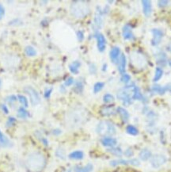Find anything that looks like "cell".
<instances>
[{
    "mask_svg": "<svg viewBox=\"0 0 171 172\" xmlns=\"http://www.w3.org/2000/svg\"><path fill=\"white\" fill-rule=\"evenodd\" d=\"M124 155H126V156H127V157H131V156H132L133 155V152H132V149H127V150H126V152H124Z\"/></svg>",
    "mask_w": 171,
    "mask_h": 172,
    "instance_id": "cell-43",
    "label": "cell"
},
{
    "mask_svg": "<svg viewBox=\"0 0 171 172\" xmlns=\"http://www.w3.org/2000/svg\"><path fill=\"white\" fill-rule=\"evenodd\" d=\"M70 13L77 18H83L90 13V7L85 1H75L70 6Z\"/></svg>",
    "mask_w": 171,
    "mask_h": 172,
    "instance_id": "cell-2",
    "label": "cell"
},
{
    "mask_svg": "<svg viewBox=\"0 0 171 172\" xmlns=\"http://www.w3.org/2000/svg\"><path fill=\"white\" fill-rule=\"evenodd\" d=\"M25 53L26 54L27 56H29V57H34L36 56L37 54V52L35 49H34L33 46H26L25 49Z\"/></svg>",
    "mask_w": 171,
    "mask_h": 172,
    "instance_id": "cell-23",
    "label": "cell"
},
{
    "mask_svg": "<svg viewBox=\"0 0 171 172\" xmlns=\"http://www.w3.org/2000/svg\"><path fill=\"white\" fill-rule=\"evenodd\" d=\"M74 83V79L72 77H68L64 82V86H70V85H72Z\"/></svg>",
    "mask_w": 171,
    "mask_h": 172,
    "instance_id": "cell-37",
    "label": "cell"
},
{
    "mask_svg": "<svg viewBox=\"0 0 171 172\" xmlns=\"http://www.w3.org/2000/svg\"><path fill=\"white\" fill-rule=\"evenodd\" d=\"M118 64H119V67H118L119 71L121 72V75L124 74L126 71V65H127V59H126L125 55H121V57H120V60Z\"/></svg>",
    "mask_w": 171,
    "mask_h": 172,
    "instance_id": "cell-16",
    "label": "cell"
},
{
    "mask_svg": "<svg viewBox=\"0 0 171 172\" xmlns=\"http://www.w3.org/2000/svg\"><path fill=\"white\" fill-rule=\"evenodd\" d=\"M134 85H131V86H124V88L120 90L117 92V98L121 101L123 102L125 106H128V105L132 104V98L133 91H134Z\"/></svg>",
    "mask_w": 171,
    "mask_h": 172,
    "instance_id": "cell-4",
    "label": "cell"
},
{
    "mask_svg": "<svg viewBox=\"0 0 171 172\" xmlns=\"http://www.w3.org/2000/svg\"><path fill=\"white\" fill-rule=\"evenodd\" d=\"M0 145L4 148H9L12 146V143L8 137L3 133V132L0 130Z\"/></svg>",
    "mask_w": 171,
    "mask_h": 172,
    "instance_id": "cell-17",
    "label": "cell"
},
{
    "mask_svg": "<svg viewBox=\"0 0 171 172\" xmlns=\"http://www.w3.org/2000/svg\"><path fill=\"white\" fill-rule=\"evenodd\" d=\"M142 11L146 17H150L152 12V4L149 0H142Z\"/></svg>",
    "mask_w": 171,
    "mask_h": 172,
    "instance_id": "cell-12",
    "label": "cell"
},
{
    "mask_svg": "<svg viewBox=\"0 0 171 172\" xmlns=\"http://www.w3.org/2000/svg\"><path fill=\"white\" fill-rule=\"evenodd\" d=\"M166 90H168V87H163V86H158V85L153 86L152 87V91H154V92H155V93L157 94H160V95H163V94H165Z\"/></svg>",
    "mask_w": 171,
    "mask_h": 172,
    "instance_id": "cell-25",
    "label": "cell"
},
{
    "mask_svg": "<svg viewBox=\"0 0 171 172\" xmlns=\"http://www.w3.org/2000/svg\"><path fill=\"white\" fill-rule=\"evenodd\" d=\"M104 83H101V82H97V83H96L94 86V93L97 94L98 92H100V91L104 88Z\"/></svg>",
    "mask_w": 171,
    "mask_h": 172,
    "instance_id": "cell-31",
    "label": "cell"
},
{
    "mask_svg": "<svg viewBox=\"0 0 171 172\" xmlns=\"http://www.w3.org/2000/svg\"><path fill=\"white\" fill-rule=\"evenodd\" d=\"M68 157L70 159L80 160V159H83L84 153L82 151H75V152H72L71 153L69 154Z\"/></svg>",
    "mask_w": 171,
    "mask_h": 172,
    "instance_id": "cell-21",
    "label": "cell"
},
{
    "mask_svg": "<svg viewBox=\"0 0 171 172\" xmlns=\"http://www.w3.org/2000/svg\"><path fill=\"white\" fill-rule=\"evenodd\" d=\"M26 164L30 170L34 171H40L45 165V159L42 154L34 152L28 156Z\"/></svg>",
    "mask_w": 171,
    "mask_h": 172,
    "instance_id": "cell-1",
    "label": "cell"
},
{
    "mask_svg": "<svg viewBox=\"0 0 171 172\" xmlns=\"http://www.w3.org/2000/svg\"><path fill=\"white\" fill-rule=\"evenodd\" d=\"M166 156L159 154H156L151 156V164L154 168H158L163 164H166Z\"/></svg>",
    "mask_w": 171,
    "mask_h": 172,
    "instance_id": "cell-6",
    "label": "cell"
},
{
    "mask_svg": "<svg viewBox=\"0 0 171 172\" xmlns=\"http://www.w3.org/2000/svg\"><path fill=\"white\" fill-rule=\"evenodd\" d=\"M101 143H102L103 146L105 147H109V148H114L117 143V139L113 138V137H103L101 140Z\"/></svg>",
    "mask_w": 171,
    "mask_h": 172,
    "instance_id": "cell-13",
    "label": "cell"
},
{
    "mask_svg": "<svg viewBox=\"0 0 171 172\" xmlns=\"http://www.w3.org/2000/svg\"><path fill=\"white\" fill-rule=\"evenodd\" d=\"M1 109H2V110L4 112V113H6V114H8V113H9V110H8V108H7V106H6L5 104H2V105H1Z\"/></svg>",
    "mask_w": 171,
    "mask_h": 172,
    "instance_id": "cell-44",
    "label": "cell"
},
{
    "mask_svg": "<svg viewBox=\"0 0 171 172\" xmlns=\"http://www.w3.org/2000/svg\"><path fill=\"white\" fill-rule=\"evenodd\" d=\"M77 38L78 40H79V41H82V40H83L84 38V34H83V32H82V31H78L77 32Z\"/></svg>",
    "mask_w": 171,
    "mask_h": 172,
    "instance_id": "cell-41",
    "label": "cell"
},
{
    "mask_svg": "<svg viewBox=\"0 0 171 172\" xmlns=\"http://www.w3.org/2000/svg\"><path fill=\"white\" fill-rule=\"evenodd\" d=\"M130 79H131V76H130L129 75L126 74V73L123 74L122 76H121V82H123V83H128V82L130 81Z\"/></svg>",
    "mask_w": 171,
    "mask_h": 172,
    "instance_id": "cell-35",
    "label": "cell"
},
{
    "mask_svg": "<svg viewBox=\"0 0 171 172\" xmlns=\"http://www.w3.org/2000/svg\"><path fill=\"white\" fill-rule=\"evenodd\" d=\"M80 67H81L80 61L75 60L69 65V70H70V71L71 73L76 75L79 73V69Z\"/></svg>",
    "mask_w": 171,
    "mask_h": 172,
    "instance_id": "cell-20",
    "label": "cell"
},
{
    "mask_svg": "<svg viewBox=\"0 0 171 172\" xmlns=\"http://www.w3.org/2000/svg\"><path fill=\"white\" fill-rule=\"evenodd\" d=\"M17 101H18V97H16L15 95H10V96H8L7 98H6V102H7L10 105H12L13 103L16 102Z\"/></svg>",
    "mask_w": 171,
    "mask_h": 172,
    "instance_id": "cell-33",
    "label": "cell"
},
{
    "mask_svg": "<svg viewBox=\"0 0 171 172\" xmlns=\"http://www.w3.org/2000/svg\"><path fill=\"white\" fill-rule=\"evenodd\" d=\"M82 90H83V84H82V82H77L75 84V91L76 92H78V93H81L82 91Z\"/></svg>",
    "mask_w": 171,
    "mask_h": 172,
    "instance_id": "cell-34",
    "label": "cell"
},
{
    "mask_svg": "<svg viewBox=\"0 0 171 172\" xmlns=\"http://www.w3.org/2000/svg\"><path fill=\"white\" fill-rule=\"evenodd\" d=\"M96 131L97 133L101 136L110 137V136L116 134L117 129L112 122L109 121H101L98 123L96 128Z\"/></svg>",
    "mask_w": 171,
    "mask_h": 172,
    "instance_id": "cell-3",
    "label": "cell"
},
{
    "mask_svg": "<svg viewBox=\"0 0 171 172\" xmlns=\"http://www.w3.org/2000/svg\"><path fill=\"white\" fill-rule=\"evenodd\" d=\"M1 87H2V80L0 79V89H1Z\"/></svg>",
    "mask_w": 171,
    "mask_h": 172,
    "instance_id": "cell-46",
    "label": "cell"
},
{
    "mask_svg": "<svg viewBox=\"0 0 171 172\" xmlns=\"http://www.w3.org/2000/svg\"><path fill=\"white\" fill-rule=\"evenodd\" d=\"M108 152H110V153H112V155H116V156H121L122 155V150H121L120 148H112V149H108Z\"/></svg>",
    "mask_w": 171,
    "mask_h": 172,
    "instance_id": "cell-30",
    "label": "cell"
},
{
    "mask_svg": "<svg viewBox=\"0 0 171 172\" xmlns=\"http://www.w3.org/2000/svg\"><path fill=\"white\" fill-rule=\"evenodd\" d=\"M53 133L55 134V135H59V134L61 133V131L60 129H55L53 131Z\"/></svg>",
    "mask_w": 171,
    "mask_h": 172,
    "instance_id": "cell-45",
    "label": "cell"
},
{
    "mask_svg": "<svg viewBox=\"0 0 171 172\" xmlns=\"http://www.w3.org/2000/svg\"><path fill=\"white\" fill-rule=\"evenodd\" d=\"M103 13L104 12L101 10L100 7H97V10H96L95 16H94V25L97 29H101L103 25Z\"/></svg>",
    "mask_w": 171,
    "mask_h": 172,
    "instance_id": "cell-9",
    "label": "cell"
},
{
    "mask_svg": "<svg viewBox=\"0 0 171 172\" xmlns=\"http://www.w3.org/2000/svg\"><path fill=\"white\" fill-rule=\"evenodd\" d=\"M151 152L148 149H143L139 152V158L142 161H147L151 158Z\"/></svg>",
    "mask_w": 171,
    "mask_h": 172,
    "instance_id": "cell-19",
    "label": "cell"
},
{
    "mask_svg": "<svg viewBox=\"0 0 171 172\" xmlns=\"http://www.w3.org/2000/svg\"><path fill=\"white\" fill-rule=\"evenodd\" d=\"M163 70L161 68H156L155 69V74H154V82H158L162 77H163Z\"/></svg>",
    "mask_w": 171,
    "mask_h": 172,
    "instance_id": "cell-28",
    "label": "cell"
},
{
    "mask_svg": "<svg viewBox=\"0 0 171 172\" xmlns=\"http://www.w3.org/2000/svg\"><path fill=\"white\" fill-rule=\"evenodd\" d=\"M5 15V8H4L3 6L0 3V20L3 19V18Z\"/></svg>",
    "mask_w": 171,
    "mask_h": 172,
    "instance_id": "cell-40",
    "label": "cell"
},
{
    "mask_svg": "<svg viewBox=\"0 0 171 172\" xmlns=\"http://www.w3.org/2000/svg\"><path fill=\"white\" fill-rule=\"evenodd\" d=\"M116 112L117 111L113 106H106V107H104L101 108L100 113L104 117H110L112 115L115 114Z\"/></svg>",
    "mask_w": 171,
    "mask_h": 172,
    "instance_id": "cell-15",
    "label": "cell"
},
{
    "mask_svg": "<svg viewBox=\"0 0 171 172\" xmlns=\"http://www.w3.org/2000/svg\"><path fill=\"white\" fill-rule=\"evenodd\" d=\"M52 92V88H48V89L45 90L44 94V96L45 98H49L51 96V94Z\"/></svg>",
    "mask_w": 171,
    "mask_h": 172,
    "instance_id": "cell-39",
    "label": "cell"
},
{
    "mask_svg": "<svg viewBox=\"0 0 171 172\" xmlns=\"http://www.w3.org/2000/svg\"><path fill=\"white\" fill-rule=\"evenodd\" d=\"M169 3V1H158V5L159 7H164L166 6H167V4Z\"/></svg>",
    "mask_w": 171,
    "mask_h": 172,
    "instance_id": "cell-42",
    "label": "cell"
},
{
    "mask_svg": "<svg viewBox=\"0 0 171 172\" xmlns=\"http://www.w3.org/2000/svg\"><path fill=\"white\" fill-rule=\"evenodd\" d=\"M24 91H25V93L28 96L29 100H30V103L34 106V107L37 106V105L40 102V95H39L37 90L34 89L33 86H25V87L24 88Z\"/></svg>",
    "mask_w": 171,
    "mask_h": 172,
    "instance_id": "cell-5",
    "label": "cell"
},
{
    "mask_svg": "<svg viewBox=\"0 0 171 172\" xmlns=\"http://www.w3.org/2000/svg\"><path fill=\"white\" fill-rule=\"evenodd\" d=\"M121 55V49L119 47H113L111 49L110 52H109V57H110L111 61L113 64H117L119 63V57Z\"/></svg>",
    "mask_w": 171,
    "mask_h": 172,
    "instance_id": "cell-11",
    "label": "cell"
},
{
    "mask_svg": "<svg viewBox=\"0 0 171 172\" xmlns=\"http://www.w3.org/2000/svg\"><path fill=\"white\" fill-rule=\"evenodd\" d=\"M151 33H152L153 35V38L151 40V44L154 46L158 45L161 42L162 39H163V33L158 29H153L151 30Z\"/></svg>",
    "mask_w": 171,
    "mask_h": 172,
    "instance_id": "cell-10",
    "label": "cell"
},
{
    "mask_svg": "<svg viewBox=\"0 0 171 172\" xmlns=\"http://www.w3.org/2000/svg\"><path fill=\"white\" fill-rule=\"evenodd\" d=\"M94 169V166L91 164H88L84 167H76L75 168V172H91Z\"/></svg>",
    "mask_w": 171,
    "mask_h": 172,
    "instance_id": "cell-22",
    "label": "cell"
},
{
    "mask_svg": "<svg viewBox=\"0 0 171 172\" xmlns=\"http://www.w3.org/2000/svg\"><path fill=\"white\" fill-rule=\"evenodd\" d=\"M56 155L57 157H59L60 159H65V154H64V152L62 149H57Z\"/></svg>",
    "mask_w": 171,
    "mask_h": 172,
    "instance_id": "cell-38",
    "label": "cell"
},
{
    "mask_svg": "<svg viewBox=\"0 0 171 172\" xmlns=\"http://www.w3.org/2000/svg\"><path fill=\"white\" fill-rule=\"evenodd\" d=\"M117 113L120 114L123 122H127V121L129 120V113H128V112H127L125 109L123 108V107H118V108L117 109Z\"/></svg>",
    "mask_w": 171,
    "mask_h": 172,
    "instance_id": "cell-18",
    "label": "cell"
},
{
    "mask_svg": "<svg viewBox=\"0 0 171 172\" xmlns=\"http://www.w3.org/2000/svg\"><path fill=\"white\" fill-rule=\"evenodd\" d=\"M122 34L123 37L125 40H132V39L134 38V34H133L132 29L131 26L128 25H125L123 27Z\"/></svg>",
    "mask_w": 171,
    "mask_h": 172,
    "instance_id": "cell-14",
    "label": "cell"
},
{
    "mask_svg": "<svg viewBox=\"0 0 171 172\" xmlns=\"http://www.w3.org/2000/svg\"><path fill=\"white\" fill-rule=\"evenodd\" d=\"M126 132H127V133L130 134V135L132 136H136L139 134V131H138L137 128H136L135 126H133V125H127V128H126Z\"/></svg>",
    "mask_w": 171,
    "mask_h": 172,
    "instance_id": "cell-27",
    "label": "cell"
},
{
    "mask_svg": "<svg viewBox=\"0 0 171 172\" xmlns=\"http://www.w3.org/2000/svg\"><path fill=\"white\" fill-rule=\"evenodd\" d=\"M127 165V164H131L133 166H139L140 163L138 160L137 159H132L129 160H125V159H114V160L110 161V165L112 167H115V166L117 165Z\"/></svg>",
    "mask_w": 171,
    "mask_h": 172,
    "instance_id": "cell-7",
    "label": "cell"
},
{
    "mask_svg": "<svg viewBox=\"0 0 171 172\" xmlns=\"http://www.w3.org/2000/svg\"><path fill=\"white\" fill-rule=\"evenodd\" d=\"M95 38L97 39V49L99 52H104L106 48V39L102 34L97 33L95 34Z\"/></svg>",
    "mask_w": 171,
    "mask_h": 172,
    "instance_id": "cell-8",
    "label": "cell"
},
{
    "mask_svg": "<svg viewBox=\"0 0 171 172\" xmlns=\"http://www.w3.org/2000/svg\"><path fill=\"white\" fill-rule=\"evenodd\" d=\"M103 101L105 103H111L114 101V96L111 94H106L103 97Z\"/></svg>",
    "mask_w": 171,
    "mask_h": 172,
    "instance_id": "cell-32",
    "label": "cell"
},
{
    "mask_svg": "<svg viewBox=\"0 0 171 172\" xmlns=\"http://www.w3.org/2000/svg\"><path fill=\"white\" fill-rule=\"evenodd\" d=\"M16 122V119L13 117H10L7 122V127H11Z\"/></svg>",
    "mask_w": 171,
    "mask_h": 172,
    "instance_id": "cell-36",
    "label": "cell"
},
{
    "mask_svg": "<svg viewBox=\"0 0 171 172\" xmlns=\"http://www.w3.org/2000/svg\"><path fill=\"white\" fill-rule=\"evenodd\" d=\"M132 99L135 100H141L142 98V95H141L140 90L138 86H135L134 91H133V95H132Z\"/></svg>",
    "mask_w": 171,
    "mask_h": 172,
    "instance_id": "cell-26",
    "label": "cell"
},
{
    "mask_svg": "<svg viewBox=\"0 0 171 172\" xmlns=\"http://www.w3.org/2000/svg\"><path fill=\"white\" fill-rule=\"evenodd\" d=\"M17 115L19 118H22V119H25V118L28 117L30 116L29 113H28V111H27L24 107H20V108L18 109Z\"/></svg>",
    "mask_w": 171,
    "mask_h": 172,
    "instance_id": "cell-24",
    "label": "cell"
},
{
    "mask_svg": "<svg viewBox=\"0 0 171 172\" xmlns=\"http://www.w3.org/2000/svg\"><path fill=\"white\" fill-rule=\"evenodd\" d=\"M18 100L19 101V102L21 103V104L25 108H27V107H28V99H27L26 97H25L24 95H18Z\"/></svg>",
    "mask_w": 171,
    "mask_h": 172,
    "instance_id": "cell-29",
    "label": "cell"
}]
</instances>
